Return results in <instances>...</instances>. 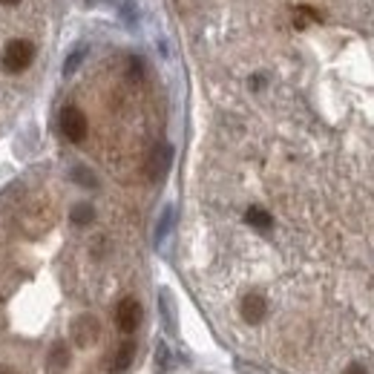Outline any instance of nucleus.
<instances>
[{
    "label": "nucleus",
    "instance_id": "2",
    "mask_svg": "<svg viewBox=\"0 0 374 374\" xmlns=\"http://www.w3.org/2000/svg\"><path fill=\"white\" fill-rule=\"evenodd\" d=\"M32 61H35V46L29 41L15 38V41L6 43V52H4V69L6 72L21 75V72H26L32 66Z\"/></svg>",
    "mask_w": 374,
    "mask_h": 374
},
{
    "label": "nucleus",
    "instance_id": "1",
    "mask_svg": "<svg viewBox=\"0 0 374 374\" xmlns=\"http://www.w3.org/2000/svg\"><path fill=\"white\" fill-rule=\"evenodd\" d=\"M58 127L69 144H84L90 135V118L78 104H66L58 115Z\"/></svg>",
    "mask_w": 374,
    "mask_h": 374
},
{
    "label": "nucleus",
    "instance_id": "3",
    "mask_svg": "<svg viewBox=\"0 0 374 374\" xmlns=\"http://www.w3.org/2000/svg\"><path fill=\"white\" fill-rule=\"evenodd\" d=\"M0 4H4V6H15V4H18V0H0Z\"/></svg>",
    "mask_w": 374,
    "mask_h": 374
}]
</instances>
